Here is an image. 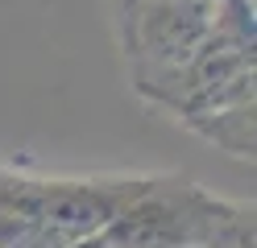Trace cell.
<instances>
[{
	"label": "cell",
	"instance_id": "7a4b0ae2",
	"mask_svg": "<svg viewBox=\"0 0 257 248\" xmlns=\"http://www.w3.org/2000/svg\"><path fill=\"white\" fill-rule=\"evenodd\" d=\"M228 21H253V9L228 0H120V50L133 91L158 104L199 46Z\"/></svg>",
	"mask_w": 257,
	"mask_h": 248
},
{
	"label": "cell",
	"instance_id": "3957f363",
	"mask_svg": "<svg viewBox=\"0 0 257 248\" xmlns=\"http://www.w3.org/2000/svg\"><path fill=\"white\" fill-rule=\"evenodd\" d=\"M71 248H108V244H104V236H100V240H83V244H71Z\"/></svg>",
	"mask_w": 257,
	"mask_h": 248
},
{
	"label": "cell",
	"instance_id": "277c9868",
	"mask_svg": "<svg viewBox=\"0 0 257 248\" xmlns=\"http://www.w3.org/2000/svg\"><path fill=\"white\" fill-rule=\"evenodd\" d=\"M228 5H249V0H228Z\"/></svg>",
	"mask_w": 257,
	"mask_h": 248
},
{
	"label": "cell",
	"instance_id": "6da1fadb",
	"mask_svg": "<svg viewBox=\"0 0 257 248\" xmlns=\"http://www.w3.org/2000/svg\"><path fill=\"white\" fill-rule=\"evenodd\" d=\"M154 108L179 116L224 153L253 161V21L216 29Z\"/></svg>",
	"mask_w": 257,
	"mask_h": 248
}]
</instances>
